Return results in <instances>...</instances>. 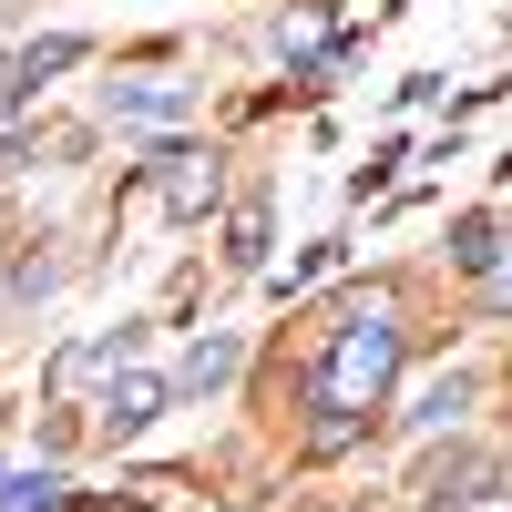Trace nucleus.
I'll use <instances>...</instances> for the list:
<instances>
[{"label": "nucleus", "mask_w": 512, "mask_h": 512, "mask_svg": "<svg viewBox=\"0 0 512 512\" xmlns=\"http://www.w3.org/2000/svg\"><path fill=\"white\" fill-rule=\"evenodd\" d=\"M390 379H400V328L390 318H349L338 328V349H328V379H318V451H349L359 441V410L390 400Z\"/></svg>", "instance_id": "1"}, {"label": "nucleus", "mask_w": 512, "mask_h": 512, "mask_svg": "<svg viewBox=\"0 0 512 512\" xmlns=\"http://www.w3.org/2000/svg\"><path fill=\"white\" fill-rule=\"evenodd\" d=\"M492 482H502V461L482 441H461V451H441L431 472H420V512H461V502H482Z\"/></svg>", "instance_id": "2"}, {"label": "nucleus", "mask_w": 512, "mask_h": 512, "mask_svg": "<svg viewBox=\"0 0 512 512\" xmlns=\"http://www.w3.org/2000/svg\"><path fill=\"white\" fill-rule=\"evenodd\" d=\"M154 420H164V379H154V369H123L113 390H103V420H93V431H103V441H134V431H154Z\"/></svg>", "instance_id": "3"}, {"label": "nucleus", "mask_w": 512, "mask_h": 512, "mask_svg": "<svg viewBox=\"0 0 512 512\" xmlns=\"http://www.w3.org/2000/svg\"><path fill=\"white\" fill-rule=\"evenodd\" d=\"M236 359H246V349H236L226 328H216V338H195V349H185V369L164 379V400H216L226 379H236Z\"/></svg>", "instance_id": "4"}, {"label": "nucleus", "mask_w": 512, "mask_h": 512, "mask_svg": "<svg viewBox=\"0 0 512 512\" xmlns=\"http://www.w3.org/2000/svg\"><path fill=\"white\" fill-rule=\"evenodd\" d=\"M103 113L113 123H185L195 93H185V82H103Z\"/></svg>", "instance_id": "5"}, {"label": "nucleus", "mask_w": 512, "mask_h": 512, "mask_svg": "<svg viewBox=\"0 0 512 512\" xmlns=\"http://www.w3.org/2000/svg\"><path fill=\"white\" fill-rule=\"evenodd\" d=\"M216 195H226V164L216 154H164V205H175V216H205Z\"/></svg>", "instance_id": "6"}, {"label": "nucleus", "mask_w": 512, "mask_h": 512, "mask_svg": "<svg viewBox=\"0 0 512 512\" xmlns=\"http://www.w3.org/2000/svg\"><path fill=\"white\" fill-rule=\"evenodd\" d=\"M123 359H134V328L82 338V349H62V359H52V390H82V379H103V369H123Z\"/></svg>", "instance_id": "7"}, {"label": "nucleus", "mask_w": 512, "mask_h": 512, "mask_svg": "<svg viewBox=\"0 0 512 512\" xmlns=\"http://www.w3.org/2000/svg\"><path fill=\"white\" fill-rule=\"evenodd\" d=\"M451 256H461V277L492 287V277H502V226H492V216H461V246H451Z\"/></svg>", "instance_id": "8"}, {"label": "nucleus", "mask_w": 512, "mask_h": 512, "mask_svg": "<svg viewBox=\"0 0 512 512\" xmlns=\"http://www.w3.org/2000/svg\"><path fill=\"white\" fill-rule=\"evenodd\" d=\"M72 62H82V41H62V31H52V41H31V52L11 62V82H21V93H41V82H52V72H72Z\"/></svg>", "instance_id": "9"}, {"label": "nucleus", "mask_w": 512, "mask_h": 512, "mask_svg": "<svg viewBox=\"0 0 512 512\" xmlns=\"http://www.w3.org/2000/svg\"><path fill=\"white\" fill-rule=\"evenodd\" d=\"M62 502V472L41 461V472H0V512H52Z\"/></svg>", "instance_id": "10"}, {"label": "nucleus", "mask_w": 512, "mask_h": 512, "mask_svg": "<svg viewBox=\"0 0 512 512\" xmlns=\"http://www.w3.org/2000/svg\"><path fill=\"white\" fill-rule=\"evenodd\" d=\"M461 410H472V390H461V379H431V390L410 400V431H451Z\"/></svg>", "instance_id": "11"}, {"label": "nucleus", "mask_w": 512, "mask_h": 512, "mask_svg": "<svg viewBox=\"0 0 512 512\" xmlns=\"http://www.w3.org/2000/svg\"><path fill=\"white\" fill-rule=\"evenodd\" d=\"M226 256H236V267H256V256H267V205H236V226H226Z\"/></svg>", "instance_id": "12"}, {"label": "nucleus", "mask_w": 512, "mask_h": 512, "mask_svg": "<svg viewBox=\"0 0 512 512\" xmlns=\"http://www.w3.org/2000/svg\"><path fill=\"white\" fill-rule=\"evenodd\" d=\"M11 103H21V82H11V62H0V113H11Z\"/></svg>", "instance_id": "13"}, {"label": "nucleus", "mask_w": 512, "mask_h": 512, "mask_svg": "<svg viewBox=\"0 0 512 512\" xmlns=\"http://www.w3.org/2000/svg\"><path fill=\"white\" fill-rule=\"evenodd\" d=\"M0 21H11V0H0Z\"/></svg>", "instance_id": "14"}]
</instances>
